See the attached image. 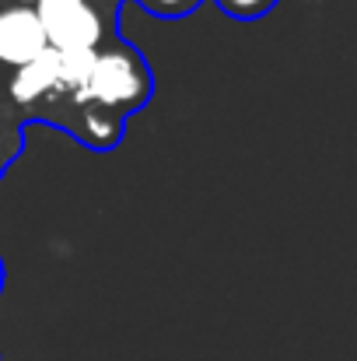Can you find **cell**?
<instances>
[{"label": "cell", "instance_id": "2", "mask_svg": "<svg viewBox=\"0 0 357 361\" xmlns=\"http://www.w3.org/2000/svg\"><path fill=\"white\" fill-rule=\"evenodd\" d=\"M147 95V71L130 53H99L92 81L81 95V102H99L109 109H130L144 102Z\"/></svg>", "mask_w": 357, "mask_h": 361}, {"label": "cell", "instance_id": "1", "mask_svg": "<svg viewBox=\"0 0 357 361\" xmlns=\"http://www.w3.org/2000/svg\"><path fill=\"white\" fill-rule=\"evenodd\" d=\"M35 14L56 53H95L102 42V18L92 0H39Z\"/></svg>", "mask_w": 357, "mask_h": 361}, {"label": "cell", "instance_id": "7", "mask_svg": "<svg viewBox=\"0 0 357 361\" xmlns=\"http://www.w3.org/2000/svg\"><path fill=\"white\" fill-rule=\"evenodd\" d=\"M14 4H18V7H35L39 0H14Z\"/></svg>", "mask_w": 357, "mask_h": 361}, {"label": "cell", "instance_id": "5", "mask_svg": "<svg viewBox=\"0 0 357 361\" xmlns=\"http://www.w3.org/2000/svg\"><path fill=\"white\" fill-rule=\"evenodd\" d=\"M225 7H228L232 14H238V18H252V14L266 11L270 0H225Z\"/></svg>", "mask_w": 357, "mask_h": 361}, {"label": "cell", "instance_id": "3", "mask_svg": "<svg viewBox=\"0 0 357 361\" xmlns=\"http://www.w3.org/2000/svg\"><path fill=\"white\" fill-rule=\"evenodd\" d=\"M49 49V39L42 32V21L35 7H4L0 11V63H11L14 71L32 63Z\"/></svg>", "mask_w": 357, "mask_h": 361}, {"label": "cell", "instance_id": "6", "mask_svg": "<svg viewBox=\"0 0 357 361\" xmlns=\"http://www.w3.org/2000/svg\"><path fill=\"white\" fill-rule=\"evenodd\" d=\"M151 4H154L158 11H179V7H182L186 0H151Z\"/></svg>", "mask_w": 357, "mask_h": 361}, {"label": "cell", "instance_id": "4", "mask_svg": "<svg viewBox=\"0 0 357 361\" xmlns=\"http://www.w3.org/2000/svg\"><path fill=\"white\" fill-rule=\"evenodd\" d=\"M53 92H63V81H60V53L49 46L42 56H35L32 63L18 67L14 78H11V99L21 102V106H32Z\"/></svg>", "mask_w": 357, "mask_h": 361}]
</instances>
